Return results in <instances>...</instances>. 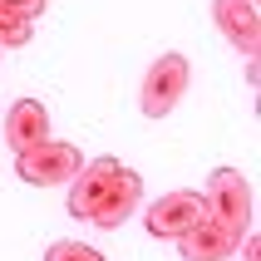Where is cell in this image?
Segmentation results:
<instances>
[{
    "label": "cell",
    "instance_id": "7",
    "mask_svg": "<svg viewBox=\"0 0 261 261\" xmlns=\"http://www.w3.org/2000/svg\"><path fill=\"white\" fill-rule=\"evenodd\" d=\"M242 247V232H232L227 222H217L212 212H207L192 232L177 237V251H182V261H227L232 251Z\"/></svg>",
    "mask_w": 261,
    "mask_h": 261
},
{
    "label": "cell",
    "instance_id": "9",
    "mask_svg": "<svg viewBox=\"0 0 261 261\" xmlns=\"http://www.w3.org/2000/svg\"><path fill=\"white\" fill-rule=\"evenodd\" d=\"M30 40H35V20L10 10V5H0V49H25Z\"/></svg>",
    "mask_w": 261,
    "mask_h": 261
},
{
    "label": "cell",
    "instance_id": "2",
    "mask_svg": "<svg viewBox=\"0 0 261 261\" xmlns=\"http://www.w3.org/2000/svg\"><path fill=\"white\" fill-rule=\"evenodd\" d=\"M188 84H192V64H188V55H177V49L158 55L153 64H148L143 84H138V109H143V118H168L177 103H182Z\"/></svg>",
    "mask_w": 261,
    "mask_h": 261
},
{
    "label": "cell",
    "instance_id": "4",
    "mask_svg": "<svg viewBox=\"0 0 261 261\" xmlns=\"http://www.w3.org/2000/svg\"><path fill=\"white\" fill-rule=\"evenodd\" d=\"M202 197H207V212L217 222H227V227L242 232V237L251 232V182L237 173V168H212Z\"/></svg>",
    "mask_w": 261,
    "mask_h": 261
},
{
    "label": "cell",
    "instance_id": "1",
    "mask_svg": "<svg viewBox=\"0 0 261 261\" xmlns=\"http://www.w3.org/2000/svg\"><path fill=\"white\" fill-rule=\"evenodd\" d=\"M138 202H143V177L133 173L123 158H94L69 182V217L94 222L103 232L123 227L138 212Z\"/></svg>",
    "mask_w": 261,
    "mask_h": 261
},
{
    "label": "cell",
    "instance_id": "8",
    "mask_svg": "<svg viewBox=\"0 0 261 261\" xmlns=\"http://www.w3.org/2000/svg\"><path fill=\"white\" fill-rule=\"evenodd\" d=\"M49 138V109L40 99H15L10 114H5V143L20 153V148H35Z\"/></svg>",
    "mask_w": 261,
    "mask_h": 261
},
{
    "label": "cell",
    "instance_id": "5",
    "mask_svg": "<svg viewBox=\"0 0 261 261\" xmlns=\"http://www.w3.org/2000/svg\"><path fill=\"white\" fill-rule=\"evenodd\" d=\"M202 217H207V197L177 188V192H163L158 202L143 212V227H148V237H158V242H177V237L192 232Z\"/></svg>",
    "mask_w": 261,
    "mask_h": 261
},
{
    "label": "cell",
    "instance_id": "11",
    "mask_svg": "<svg viewBox=\"0 0 261 261\" xmlns=\"http://www.w3.org/2000/svg\"><path fill=\"white\" fill-rule=\"evenodd\" d=\"M0 5H10V10H20V15H44V0H0Z\"/></svg>",
    "mask_w": 261,
    "mask_h": 261
},
{
    "label": "cell",
    "instance_id": "6",
    "mask_svg": "<svg viewBox=\"0 0 261 261\" xmlns=\"http://www.w3.org/2000/svg\"><path fill=\"white\" fill-rule=\"evenodd\" d=\"M212 20L242 55H261V10L256 0H212Z\"/></svg>",
    "mask_w": 261,
    "mask_h": 261
},
{
    "label": "cell",
    "instance_id": "10",
    "mask_svg": "<svg viewBox=\"0 0 261 261\" xmlns=\"http://www.w3.org/2000/svg\"><path fill=\"white\" fill-rule=\"evenodd\" d=\"M44 261H109L103 251H94L89 242H49Z\"/></svg>",
    "mask_w": 261,
    "mask_h": 261
},
{
    "label": "cell",
    "instance_id": "3",
    "mask_svg": "<svg viewBox=\"0 0 261 261\" xmlns=\"http://www.w3.org/2000/svg\"><path fill=\"white\" fill-rule=\"evenodd\" d=\"M79 168H84V153L74 143H59V138H44V143L15 153V177L30 188H64V182H74Z\"/></svg>",
    "mask_w": 261,
    "mask_h": 261
},
{
    "label": "cell",
    "instance_id": "12",
    "mask_svg": "<svg viewBox=\"0 0 261 261\" xmlns=\"http://www.w3.org/2000/svg\"><path fill=\"white\" fill-rule=\"evenodd\" d=\"M237 251H242V256H247V261H261V237H242V247H237Z\"/></svg>",
    "mask_w": 261,
    "mask_h": 261
}]
</instances>
